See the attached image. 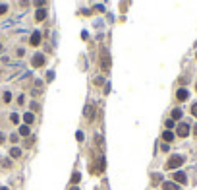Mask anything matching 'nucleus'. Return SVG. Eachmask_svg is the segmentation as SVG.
<instances>
[{
	"label": "nucleus",
	"mask_w": 197,
	"mask_h": 190,
	"mask_svg": "<svg viewBox=\"0 0 197 190\" xmlns=\"http://www.w3.org/2000/svg\"><path fill=\"white\" fill-rule=\"evenodd\" d=\"M182 163H184V157H182V155H172V157L168 159L166 167H168V169H178Z\"/></svg>",
	"instance_id": "nucleus-1"
},
{
	"label": "nucleus",
	"mask_w": 197,
	"mask_h": 190,
	"mask_svg": "<svg viewBox=\"0 0 197 190\" xmlns=\"http://www.w3.org/2000/svg\"><path fill=\"white\" fill-rule=\"evenodd\" d=\"M187 134H190V126H187V124H180V126H178V136L185 138Z\"/></svg>",
	"instance_id": "nucleus-2"
},
{
	"label": "nucleus",
	"mask_w": 197,
	"mask_h": 190,
	"mask_svg": "<svg viewBox=\"0 0 197 190\" xmlns=\"http://www.w3.org/2000/svg\"><path fill=\"white\" fill-rule=\"evenodd\" d=\"M174 180H176V182H180V184H184L187 178H185L184 173H174Z\"/></svg>",
	"instance_id": "nucleus-3"
},
{
	"label": "nucleus",
	"mask_w": 197,
	"mask_h": 190,
	"mask_svg": "<svg viewBox=\"0 0 197 190\" xmlns=\"http://www.w3.org/2000/svg\"><path fill=\"white\" fill-rule=\"evenodd\" d=\"M35 18H37L39 21H41V20H45V18H46V10H45V8H39L37 14H35Z\"/></svg>",
	"instance_id": "nucleus-4"
},
{
	"label": "nucleus",
	"mask_w": 197,
	"mask_h": 190,
	"mask_svg": "<svg viewBox=\"0 0 197 190\" xmlns=\"http://www.w3.org/2000/svg\"><path fill=\"white\" fill-rule=\"evenodd\" d=\"M162 190H178V184L176 182H164L162 184Z\"/></svg>",
	"instance_id": "nucleus-5"
},
{
	"label": "nucleus",
	"mask_w": 197,
	"mask_h": 190,
	"mask_svg": "<svg viewBox=\"0 0 197 190\" xmlns=\"http://www.w3.org/2000/svg\"><path fill=\"white\" fill-rule=\"evenodd\" d=\"M43 62H45V56H43V54H37V56L33 58V66H41Z\"/></svg>",
	"instance_id": "nucleus-6"
},
{
	"label": "nucleus",
	"mask_w": 197,
	"mask_h": 190,
	"mask_svg": "<svg viewBox=\"0 0 197 190\" xmlns=\"http://www.w3.org/2000/svg\"><path fill=\"white\" fill-rule=\"evenodd\" d=\"M187 95H190V93L185 91V89H180V91L176 93V97H178L180 101H185V99H187Z\"/></svg>",
	"instance_id": "nucleus-7"
},
{
	"label": "nucleus",
	"mask_w": 197,
	"mask_h": 190,
	"mask_svg": "<svg viewBox=\"0 0 197 190\" xmlns=\"http://www.w3.org/2000/svg\"><path fill=\"white\" fill-rule=\"evenodd\" d=\"M162 140H164V142H172V140H174V134H172L170 130H166L164 134H162Z\"/></svg>",
	"instance_id": "nucleus-8"
},
{
	"label": "nucleus",
	"mask_w": 197,
	"mask_h": 190,
	"mask_svg": "<svg viewBox=\"0 0 197 190\" xmlns=\"http://www.w3.org/2000/svg\"><path fill=\"white\" fill-rule=\"evenodd\" d=\"M180 118H182V111L180 109H174L172 111V120H180Z\"/></svg>",
	"instance_id": "nucleus-9"
},
{
	"label": "nucleus",
	"mask_w": 197,
	"mask_h": 190,
	"mask_svg": "<svg viewBox=\"0 0 197 190\" xmlns=\"http://www.w3.org/2000/svg\"><path fill=\"white\" fill-rule=\"evenodd\" d=\"M41 43V35L39 33H33V37H31V45H39Z\"/></svg>",
	"instance_id": "nucleus-10"
},
{
	"label": "nucleus",
	"mask_w": 197,
	"mask_h": 190,
	"mask_svg": "<svg viewBox=\"0 0 197 190\" xmlns=\"http://www.w3.org/2000/svg\"><path fill=\"white\" fill-rule=\"evenodd\" d=\"M33 118H35V117H33L31 112H25V117H23V120H25V124H31V122H33Z\"/></svg>",
	"instance_id": "nucleus-11"
},
{
	"label": "nucleus",
	"mask_w": 197,
	"mask_h": 190,
	"mask_svg": "<svg viewBox=\"0 0 197 190\" xmlns=\"http://www.w3.org/2000/svg\"><path fill=\"white\" fill-rule=\"evenodd\" d=\"M10 155H12V157H19V155H21V150H18V147H12Z\"/></svg>",
	"instance_id": "nucleus-12"
},
{
	"label": "nucleus",
	"mask_w": 197,
	"mask_h": 190,
	"mask_svg": "<svg viewBox=\"0 0 197 190\" xmlns=\"http://www.w3.org/2000/svg\"><path fill=\"white\" fill-rule=\"evenodd\" d=\"M19 134H21V136H29V126H21V128H19Z\"/></svg>",
	"instance_id": "nucleus-13"
},
{
	"label": "nucleus",
	"mask_w": 197,
	"mask_h": 190,
	"mask_svg": "<svg viewBox=\"0 0 197 190\" xmlns=\"http://www.w3.org/2000/svg\"><path fill=\"white\" fill-rule=\"evenodd\" d=\"M12 122H19V115L14 112V115H12Z\"/></svg>",
	"instance_id": "nucleus-14"
},
{
	"label": "nucleus",
	"mask_w": 197,
	"mask_h": 190,
	"mask_svg": "<svg viewBox=\"0 0 197 190\" xmlns=\"http://www.w3.org/2000/svg\"><path fill=\"white\" fill-rule=\"evenodd\" d=\"M191 115H193V117H197V103L191 107Z\"/></svg>",
	"instance_id": "nucleus-15"
},
{
	"label": "nucleus",
	"mask_w": 197,
	"mask_h": 190,
	"mask_svg": "<svg viewBox=\"0 0 197 190\" xmlns=\"http://www.w3.org/2000/svg\"><path fill=\"white\" fill-rule=\"evenodd\" d=\"M77 180H79V173H76V175L72 177V182H77Z\"/></svg>",
	"instance_id": "nucleus-16"
},
{
	"label": "nucleus",
	"mask_w": 197,
	"mask_h": 190,
	"mask_svg": "<svg viewBox=\"0 0 197 190\" xmlns=\"http://www.w3.org/2000/svg\"><path fill=\"white\" fill-rule=\"evenodd\" d=\"M10 99H12V95H10V93H4V101H6V103L10 101Z\"/></svg>",
	"instance_id": "nucleus-17"
},
{
	"label": "nucleus",
	"mask_w": 197,
	"mask_h": 190,
	"mask_svg": "<svg viewBox=\"0 0 197 190\" xmlns=\"http://www.w3.org/2000/svg\"><path fill=\"white\" fill-rule=\"evenodd\" d=\"M35 4H37V6H43V4H45V0H35Z\"/></svg>",
	"instance_id": "nucleus-18"
},
{
	"label": "nucleus",
	"mask_w": 197,
	"mask_h": 190,
	"mask_svg": "<svg viewBox=\"0 0 197 190\" xmlns=\"http://www.w3.org/2000/svg\"><path fill=\"white\" fill-rule=\"evenodd\" d=\"M0 14H6V6H0Z\"/></svg>",
	"instance_id": "nucleus-19"
},
{
	"label": "nucleus",
	"mask_w": 197,
	"mask_h": 190,
	"mask_svg": "<svg viewBox=\"0 0 197 190\" xmlns=\"http://www.w3.org/2000/svg\"><path fill=\"white\" fill-rule=\"evenodd\" d=\"M2 142H4V136H2V134H0V144H2Z\"/></svg>",
	"instance_id": "nucleus-20"
},
{
	"label": "nucleus",
	"mask_w": 197,
	"mask_h": 190,
	"mask_svg": "<svg viewBox=\"0 0 197 190\" xmlns=\"http://www.w3.org/2000/svg\"><path fill=\"white\" fill-rule=\"evenodd\" d=\"M193 130H195V134H197V126H195V128H193Z\"/></svg>",
	"instance_id": "nucleus-21"
},
{
	"label": "nucleus",
	"mask_w": 197,
	"mask_h": 190,
	"mask_svg": "<svg viewBox=\"0 0 197 190\" xmlns=\"http://www.w3.org/2000/svg\"><path fill=\"white\" fill-rule=\"evenodd\" d=\"M0 190H8V188H0Z\"/></svg>",
	"instance_id": "nucleus-22"
},
{
	"label": "nucleus",
	"mask_w": 197,
	"mask_h": 190,
	"mask_svg": "<svg viewBox=\"0 0 197 190\" xmlns=\"http://www.w3.org/2000/svg\"><path fill=\"white\" fill-rule=\"evenodd\" d=\"M72 190H77V188H72Z\"/></svg>",
	"instance_id": "nucleus-23"
}]
</instances>
